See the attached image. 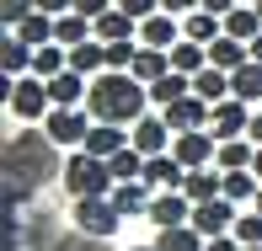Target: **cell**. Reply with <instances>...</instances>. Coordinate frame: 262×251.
Returning a JSON list of instances; mask_svg holds the SVG:
<instances>
[{"instance_id": "obj_28", "label": "cell", "mask_w": 262, "mask_h": 251, "mask_svg": "<svg viewBox=\"0 0 262 251\" xmlns=\"http://www.w3.org/2000/svg\"><path fill=\"white\" fill-rule=\"evenodd\" d=\"M193 91H198L204 102H225V97H230V70H220V64H204V70L193 75Z\"/></svg>"}, {"instance_id": "obj_17", "label": "cell", "mask_w": 262, "mask_h": 251, "mask_svg": "<svg viewBox=\"0 0 262 251\" xmlns=\"http://www.w3.org/2000/svg\"><path fill=\"white\" fill-rule=\"evenodd\" d=\"M246 59H252V43L230 38V32H220V38L209 43V64H220V70H241Z\"/></svg>"}, {"instance_id": "obj_20", "label": "cell", "mask_w": 262, "mask_h": 251, "mask_svg": "<svg viewBox=\"0 0 262 251\" xmlns=\"http://www.w3.org/2000/svg\"><path fill=\"white\" fill-rule=\"evenodd\" d=\"M182 193L193 198V203H209V198H220V193H225V171L193 166V171H187V182H182Z\"/></svg>"}, {"instance_id": "obj_45", "label": "cell", "mask_w": 262, "mask_h": 251, "mask_svg": "<svg viewBox=\"0 0 262 251\" xmlns=\"http://www.w3.org/2000/svg\"><path fill=\"white\" fill-rule=\"evenodd\" d=\"M252 59H257V64H262V32H257V38H252Z\"/></svg>"}, {"instance_id": "obj_23", "label": "cell", "mask_w": 262, "mask_h": 251, "mask_svg": "<svg viewBox=\"0 0 262 251\" xmlns=\"http://www.w3.org/2000/svg\"><path fill=\"white\" fill-rule=\"evenodd\" d=\"M91 32H97V21H91V16H80V11H64V16H54V43H64V49L86 43Z\"/></svg>"}, {"instance_id": "obj_48", "label": "cell", "mask_w": 262, "mask_h": 251, "mask_svg": "<svg viewBox=\"0 0 262 251\" xmlns=\"http://www.w3.org/2000/svg\"><path fill=\"white\" fill-rule=\"evenodd\" d=\"M252 203H257V214H262V187H257V198H252Z\"/></svg>"}, {"instance_id": "obj_22", "label": "cell", "mask_w": 262, "mask_h": 251, "mask_svg": "<svg viewBox=\"0 0 262 251\" xmlns=\"http://www.w3.org/2000/svg\"><path fill=\"white\" fill-rule=\"evenodd\" d=\"M123 145H128L123 123H91V134H86V150H91V155H102V161H113Z\"/></svg>"}, {"instance_id": "obj_18", "label": "cell", "mask_w": 262, "mask_h": 251, "mask_svg": "<svg viewBox=\"0 0 262 251\" xmlns=\"http://www.w3.org/2000/svg\"><path fill=\"white\" fill-rule=\"evenodd\" d=\"M49 97H54V107H75L80 97H91V86H86L80 70H59V75L49 80Z\"/></svg>"}, {"instance_id": "obj_7", "label": "cell", "mask_w": 262, "mask_h": 251, "mask_svg": "<svg viewBox=\"0 0 262 251\" xmlns=\"http://www.w3.org/2000/svg\"><path fill=\"white\" fill-rule=\"evenodd\" d=\"M171 155L193 171V166H209L214 155H220V134L214 128H193V134H177L171 139Z\"/></svg>"}, {"instance_id": "obj_27", "label": "cell", "mask_w": 262, "mask_h": 251, "mask_svg": "<svg viewBox=\"0 0 262 251\" xmlns=\"http://www.w3.org/2000/svg\"><path fill=\"white\" fill-rule=\"evenodd\" d=\"M225 32H230V38H241V43H252L257 32H262V11H257V0L235 6L230 16H225Z\"/></svg>"}, {"instance_id": "obj_2", "label": "cell", "mask_w": 262, "mask_h": 251, "mask_svg": "<svg viewBox=\"0 0 262 251\" xmlns=\"http://www.w3.org/2000/svg\"><path fill=\"white\" fill-rule=\"evenodd\" d=\"M64 187L75 198H107L118 187V176H113V166L102 161V155H91V150H75L64 161Z\"/></svg>"}, {"instance_id": "obj_47", "label": "cell", "mask_w": 262, "mask_h": 251, "mask_svg": "<svg viewBox=\"0 0 262 251\" xmlns=\"http://www.w3.org/2000/svg\"><path fill=\"white\" fill-rule=\"evenodd\" d=\"M128 251H161V246H128Z\"/></svg>"}, {"instance_id": "obj_32", "label": "cell", "mask_w": 262, "mask_h": 251, "mask_svg": "<svg viewBox=\"0 0 262 251\" xmlns=\"http://www.w3.org/2000/svg\"><path fill=\"white\" fill-rule=\"evenodd\" d=\"M209 64V43H193V38H182L171 49V70H182V75H198V70Z\"/></svg>"}, {"instance_id": "obj_26", "label": "cell", "mask_w": 262, "mask_h": 251, "mask_svg": "<svg viewBox=\"0 0 262 251\" xmlns=\"http://www.w3.org/2000/svg\"><path fill=\"white\" fill-rule=\"evenodd\" d=\"M257 161V145L252 139H220V155H214V166H220V171H241V166H252Z\"/></svg>"}, {"instance_id": "obj_30", "label": "cell", "mask_w": 262, "mask_h": 251, "mask_svg": "<svg viewBox=\"0 0 262 251\" xmlns=\"http://www.w3.org/2000/svg\"><path fill=\"white\" fill-rule=\"evenodd\" d=\"M11 32H16L21 43H32V49H43V43H54V16H49V11H32V16L16 21Z\"/></svg>"}, {"instance_id": "obj_41", "label": "cell", "mask_w": 262, "mask_h": 251, "mask_svg": "<svg viewBox=\"0 0 262 251\" xmlns=\"http://www.w3.org/2000/svg\"><path fill=\"white\" fill-rule=\"evenodd\" d=\"M75 11H80V16H91V21H97L102 11H113V6H107V0H75Z\"/></svg>"}, {"instance_id": "obj_42", "label": "cell", "mask_w": 262, "mask_h": 251, "mask_svg": "<svg viewBox=\"0 0 262 251\" xmlns=\"http://www.w3.org/2000/svg\"><path fill=\"white\" fill-rule=\"evenodd\" d=\"M38 11H49V16H64V11H75V0H38Z\"/></svg>"}, {"instance_id": "obj_15", "label": "cell", "mask_w": 262, "mask_h": 251, "mask_svg": "<svg viewBox=\"0 0 262 251\" xmlns=\"http://www.w3.org/2000/svg\"><path fill=\"white\" fill-rule=\"evenodd\" d=\"M70 70H80L86 80H97L102 70H107V43H102V38H86V43H75V49H70Z\"/></svg>"}, {"instance_id": "obj_33", "label": "cell", "mask_w": 262, "mask_h": 251, "mask_svg": "<svg viewBox=\"0 0 262 251\" xmlns=\"http://www.w3.org/2000/svg\"><path fill=\"white\" fill-rule=\"evenodd\" d=\"M59 70H70V49H64V43H43V49L32 54V75H43V80H54Z\"/></svg>"}, {"instance_id": "obj_29", "label": "cell", "mask_w": 262, "mask_h": 251, "mask_svg": "<svg viewBox=\"0 0 262 251\" xmlns=\"http://www.w3.org/2000/svg\"><path fill=\"white\" fill-rule=\"evenodd\" d=\"M230 97H241V102H262V64H257V59H246L241 70H230Z\"/></svg>"}, {"instance_id": "obj_40", "label": "cell", "mask_w": 262, "mask_h": 251, "mask_svg": "<svg viewBox=\"0 0 262 251\" xmlns=\"http://www.w3.org/2000/svg\"><path fill=\"white\" fill-rule=\"evenodd\" d=\"M204 0H161V11H171V16H187V11H198Z\"/></svg>"}, {"instance_id": "obj_10", "label": "cell", "mask_w": 262, "mask_h": 251, "mask_svg": "<svg viewBox=\"0 0 262 251\" xmlns=\"http://www.w3.org/2000/svg\"><path fill=\"white\" fill-rule=\"evenodd\" d=\"M193 224H198L204 235H225V230L235 224V203L225 198V193L209 198V203H193Z\"/></svg>"}, {"instance_id": "obj_6", "label": "cell", "mask_w": 262, "mask_h": 251, "mask_svg": "<svg viewBox=\"0 0 262 251\" xmlns=\"http://www.w3.org/2000/svg\"><path fill=\"white\" fill-rule=\"evenodd\" d=\"M75 224L86 235H113L123 224V214H118L113 198H75Z\"/></svg>"}, {"instance_id": "obj_13", "label": "cell", "mask_w": 262, "mask_h": 251, "mask_svg": "<svg viewBox=\"0 0 262 251\" xmlns=\"http://www.w3.org/2000/svg\"><path fill=\"white\" fill-rule=\"evenodd\" d=\"M171 123H166V118H139V123H134V145L139 150H145V155H166V150H171Z\"/></svg>"}, {"instance_id": "obj_19", "label": "cell", "mask_w": 262, "mask_h": 251, "mask_svg": "<svg viewBox=\"0 0 262 251\" xmlns=\"http://www.w3.org/2000/svg\"><path fill=\"white\" fill-rule=\"evenodd\" d=\"M166 70H171V49H150V43H139V54H134V70H128V75L134 80H161Z\"/></svg>"}, {"instance_id": "obj_4", "label": "cell", "mask_w": 262, "mask_h": 251, "mask_svg": "<svg viewBox=\"0 0 262 251\" xmlns=\"http://www.w3.org/2000/svg\"><path fill=\"white\" fill-rule=\"evenodd\" d=\"M161 118L171 123V134H193V128H209V118H214V102H204L198 91H187V97L166 102V107H161Z\"/></svg>"}, {"instance_id": "obj_38", "label": "cell", "mask_w": 262, "mask_h": 251, "mask_svg": "<svg viewBox=\"0 0 262 251\" xmlns=\"http://www.w3.org/2000/svg\"><path fill=\"white\" fill-rule=\"evenodd\" d=\"M118 6H123L134 21H145V16H156V11H161V0H118Z\"/></svg>"}, {"instance_id": "obj_5", "label": "cell", "mask_w": 262, "mask_h": 251, "mask_svg": "<svg viewBox=\"0 0 262 251\" xmlns=\"http://www.w3.org/2000/svg\"><path fill=\"white\" fill-rule=\"evenodd\" d=\"M49 107H54L49 80L43 75H16V86H11V112L16 118H49Z\"/></svg>"}, {"instance_id": "obj_46", "label": "cell", "mask_w": 262, "mask_h": 251, "mask_svg": "<svg viewBox=\"0 0 262 251\" xmlns=\"http://www.w3.org/2000/svg\"><path fill=\"white\" fill-rule=\"evenodd\" d=\"M252 171H257V176H262V145H257V161H252Z\"/></svg>"}, {"instance_id": "obj_35", "label": "cell", "mask_w": 262, "mask_h": 251, "mask_svg": "<svg viewBox=\"0 0 262 251\" xmlns=\"http://www.w3.org/2000/svg\"><path fill=\"white\" fill-rule=\"evenodd\" d=\"M230 235H235L241 246H262V214H257V209H252V214H235Z\"/></svg>"}, {"instance_id": "obj_44", "label": "cell", "mask_w": 262, "mask_h": 251, "mask_svg": "<svg viewBox=\"0 0 262 251\" xmlns=\"http://www.w3.org/2000/svg\"><path fill=\"white\" fill-rule=\"evenodd\" d=\"M246 139H252V145H262V112H252V123H246Z\"/></svg>"}, {"instance_id": "obj_9", "label": "cell", "mask_w": 262, "mask_h": 251, "mask_svg": "<svg viewBox=\"0 0 262 251\" xmlns=\"http://www.w3.org/2000/svg\"><path fill=\"white\" fill-rule=\"evenodd\" d=\"M246 123H252V107H246L241 97H225V102H214L209 128H214L220 139H241V134H246Z\"/></svg>"}, {"instance_id": "obj_50", "label": "cell", "mask_w": 262, "mask_h": 251, "mask_svg": "<svg viewBox=\"0 0 262 251\" xmlns=\"http://www.w3.org/2000/svg\"><path fill=\"white\" fill-rule=\"evenodd\" d=\"M257 11H262V0H257Z\"/></svg>"}, {"instance_id": "obj_34", "label": "cell", "mask_w": 262, "mask_h": 251, "mask_svg": "<svg viewBox=\"0 0 262 251\" xmlns=\"http://www.w3.org/2000/svg\"><path fill=\"white\" fill-rule=\"evenodd\" d=\"M257 187H262V176L252 171V166H241V171H225V198H230V203L257 198Z\"/></svg>"}, {"instance_id": "obj_14", "label": "cell", "mask_w": 262, "mask_h": 251, "mask_svg": "<svg viewBox=\"0 0 262 251\" xmlns=\"http://www.w3.org/2000/svg\"><path fill=\"white\" fill-rule=\"evenodd\" d=\"M145 182L150 187H182L187 182V166L177 161L171 150H166V155H150V161H145Z\"/></svg>"}, {"instance_id": "obj_25", "label": "cell", "mask_w": 262, "mask_h": 251, "mask_svg": "<svg viewBox=\"0 0 262 251\" xmlns=\"http://www.w3.org/2000/svg\"><path fill=\"white\" fill-rule=\"evenodd\" d=\"M32 43H21L16 32H6V43H0V64H6V75H32Z\"/></svg>"}, {"instance_id": "obj_49", "label": "cell", "mask_w": 262, "mask_h": 251, "mask_svg": "<svg viewBox=\"0 0 262 251\" xmlns=\"http://www.w3.org/2000/svg\"><path fill=\"white\" fill-rule=\"evenodd\" d=\"M241 251H262V246H241Z\"/></svg>"}, {"instance_id": "obj_37", "label": "cell", "mask_w": 262, "mask_h": 251, "mask_svg": "<svg viewBox=\"0 0 262 251\" xmlns=\"http://www.w3.org/2000/svg\"><path fill=\"white\" fill-rule=\"evenodd\" d=\"M32 11H38V0H0V21H6V27H16V21H27Z\"/></svg>"}, {"instance_id": "obj_16", "label": "cell", "mask_w": 262, "mask_h": 251, "mask_svg": "<svg viewBox=\"0 0 262 251\" xmlns=\"http://www.w3.org/2000/svg\"><path fill=\"white\" fill-rule=\"evenodd\" d=\"M97 38H102V43H123V38H139V21L128 16L123 6H113V11H102V16H97Z\"/></svg>"}, {"instance_id": "obj_21", "label": "cell", "mask_w": 262, "mask_h": 251, "mask_svg": "<svg viewBox=\"0 0 262 251\" xmlns=\"http://www.w3.org/2000/svg\"><path fill=\"white\" fill-rule=\"evenodd\" d=\"M156 246H161V251H204L209 235L198 230V224H166V230L156 235Z\"/></svg>"}, {"instance_id": "obj_3", "label": "cell", "mask_w": 262, "mask_h": 251, "mask_svg": "<svg viewBox=\"0 0 262 251\" xmlns=\"http://www.w3.org/2000/svg\"><path fill=\"white\" fill-rule=\"evenodd\" d=\"M91 123H97V118L80 112V107H49V118H43V139H54V145H86Z\"/></svg>"}, {"instance_id": "obj_12", "label": "cell", "mask_w": 262, "mask_h": 251, "mask_svg": "<svg viewBox=\"0 0 262 251\" xmlns=\"http://www.w3.org/2000/svg\"><path fill=\"white\" fill-rule=\"evenodd\" d=\"M107 198L118 203V214H123V219H134V214H150V203H156V193H150L145 176H139V182H118Z\"/></svg>"}, {"instance_id": "obj_24", "label": "cell", "mask_w": 262, "mask_h": 251, "mask_svg": "<svg viewBox=\"0 0 262 251\" xmlns=\"http://www.w3.org/2000/svg\"><path fill=\"white\" fill-rule=\"evenodd\" d=\"M220 32H225V16H214V11H204V6L182 16V38H193V43H214Z\"/></svg>"}, {"instance_id": "obj_36", "label": "cell", "mask_w": 262, "mask_h": 251, "mask_svg": "<svg viewBox=\"0 0 262 251\" xmlns=\"http://www.w3.org/2000/svg\"><path fill=\"white\" fill-rule=\"evenodd\" d=\"M134 54H139V38L107 43V70H134Z\"/></svg>"}, {"instance_id": "obj_11", "label": "cell", "mask_w": 262, "mask_h": 251, "mask_svg": "<svg viewBox=\"0 0 262 251\" xmlns=\"http://www.w3.org/2000/svg\"><path fill=\"white\" fill-rule=\"evenodd\" d=\"M139 43H150V49H177L182 43V27H177L171 11H156V16L139 21Z\"/></svg>"}, {"instance_id": "obj_1", "label": "cell", "mask_w": 262, "mask_h": 251, "mask_svg": "<svg viewBox=\"0 0 262 251\" xmlns=\"http://www.w3.org/2000/svg\"><path fill=\"white\" fill-rule=\"evenodd\" d=\"M145 102H150V86L145 80H134L128 70H102L97 80H91V97H86V112L97 118V123H139L145 118Z\"/></svg>"}, {"instance_id": "obj_31", "label": "cell", "mask_w": 262, "mask_h": 251, "mask_svg": "<svg viewBox=\"0 0 262 251\" xmlns=\"http://www.w3.org/2000/svg\"><path fill=\"white\" fill-rule=\"evenodd\" d=\"M193 91V75H182V70H166L161 80H150V102H177V97H187Z\"/></svg>"}, {"instance_id": "obj_43", "label": "cell", "mask_w": 262, "mask_h": 251, "mask_svg": "<svg viewBox=\"0 0 262 251\" xmlns=\"http://www.w3.org/2000/svg\"><path fill=\"white\" fill-rule=\"evenodd\" d=\"M204 11H214V16H230V11H235V0H204Z\"/></svg>"}, {"instance_id": "obj_8", "label": "cell", "mask_w": 262, "mask_h": 251, "mask_svg": "<svg viewBox=\"0 0 262 251\" xmlns=\"http://www.w3.org/2000/svg\"><path fill=\"white\" fill-rule=\"evenodd\" d=\"M150 219H156L161 230L166 224H193V198H187L182 187H161L156 203H150Z\"/></svg>"}, {"instance_id": "obj_39", "label": "cell", "mask_w": 262, "mask_h": 251, "mask_svg": "<svg viewBox=\"0 0 262 251\" xmlns=\"http://www.w3.org/2000/svg\"><path fill=\"white\" fill-rule=\"evenodd\" d=\"M204 251H241V241L225 230V235H209V246H204Z\"/></svg>"}]
</instances>
